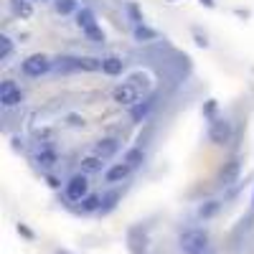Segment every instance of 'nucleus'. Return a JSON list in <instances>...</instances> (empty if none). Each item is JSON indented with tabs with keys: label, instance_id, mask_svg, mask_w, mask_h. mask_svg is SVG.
Returning a JSON list of instances; mask_svg holds the SVG:
<instances>
[{
	"label": "nucleus",
	"instance_id": "obj_1",
	"mask_svg": "<svg viewBox=\"0 0 254 254\" xmlns=\"http://www.w3.org/2000/svg\"><path fill=\"white\" fill-rule=\"evenodd\" d=\"M150 92V79H147L145 74H135L130 76L127 81H122L120 87L115 89V102L120 104V107H137V104L142 102V97Z\"/></svg>",
	"mask_w": 254,
	"mask_h": 254
},
{
	"label": "nucleus",
	"instance_id": "obj_2",
	"mask_svg": "<svg viewBox=\"0 0 254 254\" xmlns=\"http://www.w3.org/2000/svg\"><path fill=\"white\" fill-rule=\"evenodd\" d=\"M183 254H206L208 252V234L203 229H188L178 239Z\"/></svg>",
	"mask_w": 254,
	"mask_h": 254
},
{
	"label": "nucleus",
	"instance_id": "obj_3",
	"mask_svg": "<svg viewBox=\"0 0 254 254\" xmlns=\"http://www.w3.org/2000/svg\"><path fill=\"white\" fill-rule=\"evenodd\" d=\"M76 26L87 33V38L94 41V44H102V41H104V31L99 28V23H97V18H94L92 10L81 8V10L76 13Z\"/></svg>",
	"mask_w": 254,
	"mask_h": 254
},
{
	"label": "nucleus",
	"instance_id": "obj_4",
	"mask_svg": "<svg viewBox=\"0 0 254 254\" xmlns=\"http://www.w3.org/2000/svg\"><path fill=\"white\" fill-rule=\"evenodd\" d=\"M64 196H66V201H74V203H81L84 198L89 196V178L84 173H76L69 178V183L64 186Z\"/></svg>",
	"mask_w": 254,
	"mask_h": 254
},
{
	"label": "nucleus",
	"instance_id": "obj_5",
	"mask_svg": "<svg viewBox=\"0 0 254 254\" xmlns=\"http://www.w3.org/2000/svg\"><path fill=\"white\" fill-rule=\"evenodd\" d=\"M20 102H23V89H20L15 81L5 79L0 84V104H3L5 110H10V107H18Z\"/></svg>",
	"mask_w": 254,
	"mask_h": 254
},
{
	"label": "nucleus",
	"instance_id": "obj_6",
	"mask_svg": "<svg viewBox=\"0 0 254 254\" xmlns=\"http://www.w3.org/2000/svg\"><path fill=\"white\" fill-rule=\"evenodd\" d=\"M20 69H23L26 76H41V74H46L51 69V61L44 54H33V56H28L23 64H20Z\"/></svg>",
	"mask_w": 254,
	"mask_h": 254
},
{
	"label": "nucleus",
	"instance_id": "obj_7",
	"mask_svg": "<svg viewBox=\"0 0 254 254\" xmlns=\"http://www.w3.org/2000/svg\"><path fill=\"white\" fill-rule=\"evenodd\" d=\"M208 137H211V142H216V145H224V142H229V137H231V122L229 120H214L211 122V127H208Z\"/></svg>",
	"mask_w": 254,
	"mask_h": 254
},
{
	"label": "nucleus",
	"instance_id": "obj_8",
	"mask_svg": "<svg viewBox=\"0 0 254 254\" xmlns=\"http://www.w3.org/2000/svg\"><path fill=\"white\" fill-rule=\"evenodd\" d=\"M130 173H132V165L122 160V163H115V165H110L107 171H104V181L107 183H122Z\"/></svg>",
	"mask_w": 254,
	"mask_h": 254
},
{
	"label": "nucleus",
	"instance_id": "obj_9",
	"mask_svg": "<svg viewBox=\"0 0 254 254\" xmlns=\"http://www.w3.org/2000/svg\"><path fill=\"white\" fill-rule=\"evenodd\" d=\"M79 165H81V173H84V176H94V173H102L104 158L97 155V153H92V155H87V158H81Z\"/></svg>",
	"mask_w": 254,
	"mask_h": 254
},
{
	"label": "nucleus",
	"instance_id": "obj_10",
	"mask_svg": "<svg viewBox=\"0 0 254 254\" xmlns=\"http://www.w3.org/2000/svg\"><path fill=\"white\" fill-rule=\"evenodd\" d=\"M117 150H120V140H115V137H102V140L97 142V147H94V153L102 155V158H110V155H115Z\"/></svg>",
	"mask_w": 254,
	"mask_h": 254
},
{
	"label": "nucleus",
	"instance_id": "obj_11",
	"mask_svg": "<svg viewBox=\"0 0 254 254\" xmlns=\"http://www.w3.org/2000/svg\"><path fill=\"white\" fill-rule=\"evenodd\" d=\"M122 69H125V61H122L120 56H107V59H102V71H104V74L117 76V74H122Z\"/></svg>",
	"mask_w": 254,
	"mask_h": 254
},
{
	"label": "nucleus",
	"instance_id": "obj_12",
	"mask_svg": "<svg viewBox=\"0 0 254 254\" xmlns=\"http://www.w3.org/2000/svg\"><path fill=\"white\" fill-rule=\"evenodd\" d=\"M76 69H79V71H97V69H102V59L79 56V59H76Z\"/></svg>",
	"mask_w": 254,
	"mask_h": 254
},
{
	"label": "nucleus",
	"instance_id": "obj_13",
	"mask_svg": "<svg viewBox=\"0 0 254 254\" xmlns=\"http://www.w3.org/2000/svg\"><path fill=\"white\" fill-rule=\"evenodd\" d=\"M36 163H38L41 168H51V165L56 163V153L51 150V147H41V150L36 153Z\"/></svg>",
	"mask_w": 254,
	"mask_h": 254
},
{
	"label": "nucleus",
	"instance_id": "obj_14",
	"mask_svg": "<svg viewBox=\"0 0 254 254\" xmlns=\"http://www.w3.org/2000/svg\"><path fill=\"white\" fill-rule=\"evenodd\" d=\"M54 8H56V13H61V15H69V13H79V5H76V0H54Z\"/></svg>",
	"mask_w": 254,
	"mask_h": 254
},
{
	"label": "nucleus",
	"instance_id": "obj_15",
	"mask_svg": "<svg viewBox=\"0 0 254 254\" xmlns=\"http://www.w3.org/2000/svg\"><path fill=\"white\" fill-rule=\"evenodd\" d=\"M125 163H130L132 168H137V165H142L145 163V153L140 150V147H130V150L125 153V158H122Z\"/></svg>",
	"mask_w": 254,
	"mask_h": 254
},
{
	"label": "nucleus",
	"instance_id": "obj_16",
	"mask_svg": "<svg viewBox=\"0 0 254 254\" xmlns=\"http://www.w3.org/2000/svg\"><path fill=\"white\" fill-rule=\"evenodd\" d=\"M10 8H13V13L20 15V18H31V15H33V8H31L28 0H13Z\"/></svg>",
	"mask_w": 254,
	"mask_h": 254
},
{
	"label": "nucleus",
	"instance_id": "obj_17",
	"mask_svg": "<svg viewBox=\"0 0 254 254\" xmlns=\"http://www.w3.org/2000/svg\"><path fill=\"white\" fill-rule=\"evenodd\" d=\"M102 208V198L99 196H87L81 201V211L84 214H94V211H99Z\"/></svg>",
	"mask_w": 254,
	"mask_h": 254
},
{
	"label": "nucleus",
	"instance_id": "obj_18",
	"mask_svg": "<svg viewBox=\"0 0 254 254\" xmlns=\"http://www.w3.org/2000/svg\"><path fill=\"white\" fill-rule=\"evenodd\" d=\"M237 173H239V160H229V165L221 171V181H224V183L234 181V178H237Z\"/></svg>",
	"mask_w": 254,
	"mask_h": 254
},
{
	"label": "nucleus",
	"instance_id": "obj_19",
	"mask_svg": "<svg viewBox=\"0 0 254 254\" xmlns=\"http://www.w3.org/2000/svg\"><path fill=\"white\" fill-rule=\"evenodd\" d=\"M158 33L153 31V28H147V26H142V23H137L135 26V38L140 41V44H142V41H153Z\"/></svg>",
	"mask_w": 254,
	"mask_h": 254
},
{
	"label": "nucleus",
	"instance_id": "obj_20",
	"mask_svg": "<svg viewBox=\"0 0 254 254\" xmlns=\"http://www.w3.org/2000/svg\"><path fill=\"white\" fill-rule=\"evenodd\" d=\"M13 51V41L8 36H0V61H5Z\"/></svg>",
	"mask_w": 254,
	"mask_h": 254
},
{
	"label": "nucleus",
	"instance_id": "obj_21",
	"mask_svg": "<svg viewBox=\"0 0 254 254\" xmlns=\"http://www.w3.org/2000/svg\"><path fill=\"white\" fill-rule=\"evenodd\" d=\"M216 211H219V201H208L206 206H201V208H198V214H201L203 219H208V216H214Z\"/></svg>",
	"mask_w": 254,
	"mask_h": 254
},
{
	"label": "nucleus",
	"instance_id": "obj_22",
	"mask_svg": "<svg viewBox=\"0 0 254 254\" xmlns=\"http://www.w3.org/2000/svg\"><path fill=\"white\" fill-rule=\"evenodd\" d=\"M147 110H150V102L137 104V107H132V117H135V120H140V117H145V115H147Z\"/></svg>",
	"mask_w": 254,
	"mask_h": 254
},
{
	"label": "nucleus",
	"instance_id": "obj_23",
	"mask_svg": "<svg viewBox=\"0 0 254 254\" xmlns=\"http://www.w3.org/2000/svg\"><path fill=\"white\" fill-rule=\"evenodd\" d=\"M130 15L135 18V23H142V15H140V10H137V5H130Z\"/></svg>",
	"mask_w": 254,
	"mask_h": 254
},
{
	"label": "nucleus",
	"instance_id": "obj_24",
	"mask_svg": "<svg viewBox=\"0 0 254 254\" xmlns=\"http://www.w3.org/2000/svg\"><path fill=\"white\" fill-rule=\"evenodd\" d=\"M196 44H198L201 49H206V46H208V41H206V36H201V33H196Z\"/></svg>",
	"mask_w": 254,
	"mask_h": 254
},
{
	"label": "nucleus",
	"instance_id": "obj_25",
	"mask_svg": "<svg viewBox=\"0 0 254 254\" xmlns=\"http://www.w3.org/2000/svg\"><path fill=\"white\" fill-rule=\"evenodd\" d=\"M201 3H203L206 8H214V0H201Z\"/></svg>",
	"mask_w": 254,
	"mask_h": 254
},
{
	"label": "nucleus",
	"instance_id": "obj_26",
	"mask_svg": "<svg viewBox=\"0 0 254 254\" xmlns=\"http://www.w3.org/2000/svg\"><path fill=\"white\" fill-rule=\"evenodd\" d=\"M56 254H69V252H56Z\"/></svg>",
	"mask_w": 254,
	"mask_h": 254
},
{
	"label": "nucleus",
	"instance_id": "obj_27",
	"mask_svg": "<svg viewBox=\"0 0 254 254\" xmlns=\"http://www.w3.org/2000/svg\"><path fill=\"white\" fill-rule=\"evenodd\" d=\"M252 206H254V196H252Z\"/></svg>",
	"mask_w": 254,
	"mask_h": 254
}]
</instances>
